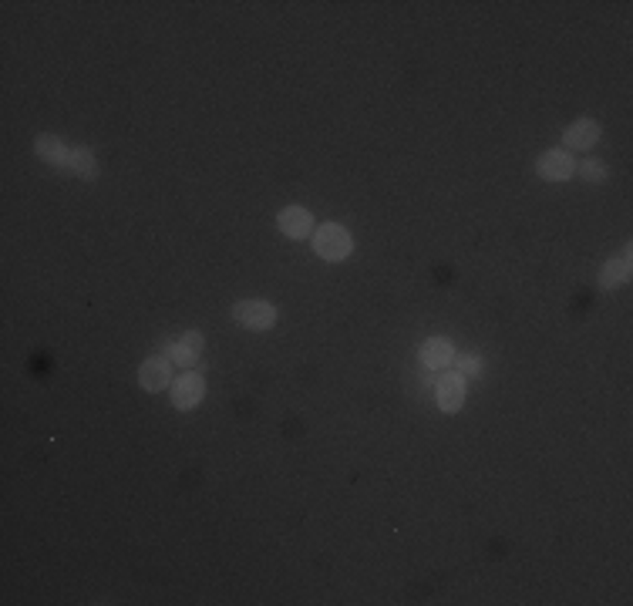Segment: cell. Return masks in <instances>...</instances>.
I'll use <instances>...</instances> for the list:
<instances>
[{
	"label": "cell",
	"mask_w": 633,
	"mask_h": 606,
	"mask_svg": "<svg viewBox=\"0 0 633 606\" xmlns=\"http://www.w3.org/2000/svg\"><path fill=\"white\" fill-rule=\"evenodd\" d=\"M314 250H316V257L327 259V263H344V259L354 253V240H350V233H347L344 226L327 223V226L316 229Z\"/></svg>",
	"instance_id": "cell-1"
},
{
	"label": "cell",
	"mask_w": 633,
	"mask_h": 606,
	"mask_svg": "<svg viewBox=\"0 0 633 606\" xmlns=\"http://www.w3.org/2000/svg\"><path fill=\"white\" fill-rule=\"evenodd\" d=\"M233 320L246 331H270L276 323V307L270 300H240L233 307Z\"/></svg>",
	"instance_id": "cell-2"
},
{
	"label": "cell",
	"mask_w": 633,
	"mask_h": 606,
	"mask_svg": "<svg viewBox=\"0 0 633 606\" xmlns=\"http://www.w3.org/2000/svg\"><path fill=\"white\" fill-rule=\"evenodd\" d=\"M536 176L546 182H566L576 176V162L570 152L563 149H549L536 159Z\"/></svg>",
	"instance_id": "cell-3"
},
{
	"label": "cell",
	"mask_w": 633,
	"mask_h": 606,
	"mask_svg": "<svg viewBox=\"0 0 633 606\" xmlns=\"http://www.w3.org/2000/svg\"><path fill=\"white\" fill-rule=\"evenodd\" d=\"M206 397V381H202V374H182L179 381H172V405L179 411H189L196 408L199 401Z\"/></svg>",
	"instance_id": "cell-4"
},
{
	"label": "cell",
	"mask_w": 633,
	"mask_h": 606,
	"mask_svg": "<svg viewBox=\"0 0 633 606\" xmlns=\"http://www.w3.org/2000/svg\"><path fill=\"white\" fill-rule=\"evenodd\" d=\"M438 408L455 414V411L465 405V378L458 374V371H445L441 378H438Z\"/></svg>",
	"instance_id": "cell-5"
},
{
	"label": "cell",
	"mask_w": 633,
	"mask_h": 606,
	"mask_svg": "<svg viewBox=\"0 0 633 606\" xmlns=\"http://www.w3.org/2000/svg\"><path fill=\"white\" fill-rule=\"evenodd\" d=\"M418 357H422V364L428 367V371H448L458 354H455V344L448 340V337H432V340H424L422 344Z\"/></svg>",
	"instance_id": "cell-6"
},
{
	"label": "cell",
	"mask_w": 633,
	"mask_h": 606,
	"mask_svg": "<svg viewBox=\"0 0 633 606\" xmlns=\"http://www.w3.org/2000/svg\"><path fill=\"white\" fill-rule=\"evenodd\" d=\"M276 226L290 240H307L314 233V216H310V209H303V206H287V209H280V216H276Z\"/></svg>",
	"instance_id": "cell-7"
},
{
	"label": "cell",
	"mask_w": 633,
	"mask_h": 606,
	"mask_svg": "<svg viewBox=\"0 0 633 606\" xmlns=\"http://www.w3.org/2000/svg\"><path fill=\"white\" fill-rule=\"evenodd\" d=\"M138 384L152 394L172 388V364H169V357H149L142 364L138 367Z\"/></svg>",
	"instance_id": "cell-8"
},
{
	"label": "cell",
	"mask_w": 633,
	"mask_h": 606,
	"mask_svg": "<svg viewBox=\"0 0 633 606\" xmlns=\"http://www.w3.org/2000/svg\"><path fill=\"white\" fill-rule=\"evenodd\" d=\"M600 142V121L593 119H580L573 125H566L563 132V145L566 149H593Z\"/></svg>",
	"instance_id": "cell-9"
},
{
	"label": "cell",
	"mask_w": 633,
	"mask_h": 606,
	"mask_svg": "<svg viewBox=\"0 0 633 606\" xmlns=\"http://www.w3.org/2000/svg\"><path fill=\"white\" fill-rule=\"evenodd\" d=\"M202 348H206V340H202L199 331L182 333L179 340L172 344V361L179 364V367H196L199 357H202Z\"/></svg>",
	"instance_id": "cell-10"
},
{
	"label": "cell",
	"mask_w": 633,
	"mask_h": 606,
	"mask_svg": "<svg viewBox=\"0 0 633 606\" xmlns=\"http://www.w3.org/2000/svg\"><path fill=\"white\" fill-rule=\"evenodd\" d=\"M34 152H37V159L47 162V166H68V155H71V149H68L58 135H37Z\"/></svg>",
	"instance_id": "cell-11"
},
{
	"label": "cell",
	"mask_w": 633,
	"mask_h": 606,
	"mask_svg": "<svg viewBox=\"0 0 633 606\" xmlns=\"http://www.w3.org/2000/svg\"><path fill=\"white\" fill-rule=\"evenodd\" d=\"M627 280H630V253L610 259V263L604 266V273H600V287L604 290H617V287H623Z\"/></svg>",
	"instance_id": "cell-12"
},
{
	"label": "cell",
	"mask_w": 633,
	"mask_h": 606,
	"mask_svg": "<svg viewBox=\"0 0 633 606\" xmlns=\"http://www.w3.org/2000/svg\"><path fill=\"white\" fill-rule=\"evenodd\" d=\"M68 172L71 176H78V179H95L98 176V162H95V155H91L88 149H75L71 155H68Z\"/></svg>",
	"instance_id": "cell-13"
},
{
	"label": "cell",
	"mask_w": 633,
	"mask_h": 606,
	"mask_svg": "<svg viewBox=\"0 0 633 606\" xmlns=\"http://www.w3.org/2000/svg\"><path fill=\"white\" fill-rule=\"evenodd\" d=\"M455 371H458L462 378H479V374H482V357L462 354V357H455Z\"/></svg>",
	"instance_id": "cell-14"
},
{
	"label": "cell",
	"mask_w": 633,
	"mask_h": 606,
	"mask_svg": "<svg viewBox=\"0 0 633 606\" xmlns=\"http://www.w3.org/2000/svg\"><path fill=\"white\" fill-rule=\"evenodd\" d=\"M576 172L583 176V182H606L610 179V172H606L604 162H596V159H589L583 166H576Z\"/></svg>",
	"instance_id": "cell-15"
}]
</instances>
